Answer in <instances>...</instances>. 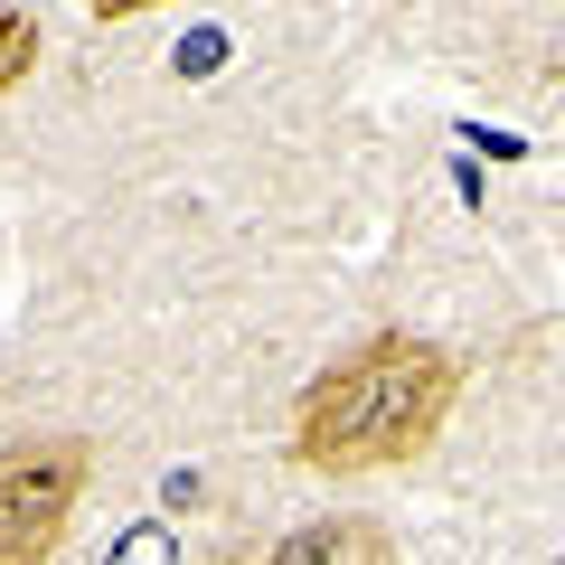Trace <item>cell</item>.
Listing matches in <instances>:
<instances>
[{"label": "cell", "instance_id": "obj_1", "mask_svg": "<svg viewBox=\"0 0 565 565\" xmlns=\"http://www.w3.org/2000/svg\"><path fill=\"white\" fill-rule=\"evenodd\" d=\"M462 405V359L415 330H377L349 359H330L321 377L292 405V462L330 471V481H359V471H396L415 462L444 415Z\"/></svg>", "mask_w": 565, "mask_h": 565}, {"label": "cell", "instance_id": "obj_2", "mask_svg": "<svg viewBox=\"0 0 565 565\" xmlns=\"http://www.w3.org/2000/svg\"><path fill=\"white\" fill-rule=\"evenodd\" d=\"M85 481H95V444H76V434L0 452V565H39V556H57L66 509L85 500Z\"/></svg>", "mask_w": 565, "mask_h": 565}, {"label": "cell", "instance_id": "obj_3", "mask_svg": "<svg viewBox=\"0 0 565 565\" xmlns=\"http://www.w3.org/2000/svg\"><path fill=\"white\" fill-rule=\"evenodd\" d=\"M396 537L386 527H359V519H321V527H292L274 546V565H386Z\"/></svg>", "mask_w": 565, "mask_h": 565}, {"label": "cell", "instance_id": "obj_4", "mask_svg": "<svg viewBox=\"0 0 565 565\" xmlns=\"http://www.w3.org/2000/svg\"><path fill=\"white\" fill-rule=\"evenodd\" d=\"M29 66H39V20L29 10H0V95L29 85Z\"/></svg>", "mask_w": 565, "mask_h": 565}, {"label": "cell", "instance_id": "obj_5", "mask_svg": "<svg viewBox=\"0 0 565 565\" xmlns=\"http://www.w3.org/2000/svg\"><path fill=\"white\" fill-rule=\"evenodd\" d=\"M95 20H141V10H161V0H85Z\"/></svg>", "mask_w": 565, "mask_h": 565}]
</instances>
